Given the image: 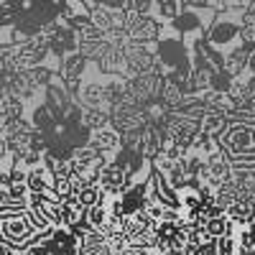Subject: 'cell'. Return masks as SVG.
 <instances>
[{
	"label": "cell",
	"mask_w": 255,
	"mask_h": 255,
	"mask_svg": "<svg viewBox=\"0 0 255 255\" xmlns=\"http://www.w3.org/2000/svg\"><path fill=\"white\" fill-rule=\"evenodd\" d=\"M225 118V130L215 138L217 148L225 153L232 171L255 168V118H240L238 113H227Z\"/></svg>",
	"instance_id": "6da1fadb"
},
{
	"label": "cell",
	"mask_w": 255,
	"mask_h": 255,
	"mask_svg": "<svg viewBox=\"0 0 255 255\" xmlns=\"http://www.w3.org/2000/svg\"><path fill=\"white\" fill-rule=\"evenodd\" d=\"M240 15L243 10H230V13H215L209 28L204 31V41L209 46H215L220 51H227L238 44L240 36Z\"/></svg>",
	"instance_id": "7a4b0ae2"
},
{
	"label": "cell",
	"mask_w": 255,
	"mask_h": 255,
	"mask_svg": "<svg viewBox=\"0 0 255 255\" xmlns=\"http://www.w3.org/2000/svg\"><path fill=\"white\" fill-rule=\"evenodd\" d=\"M36 232L38 230L31 225L26 212H0V243L3 245L23 250Z\"/></svg>",
	"instance_id": "3957f363"
},
{
	"label": "cell",
	"mask_w": 255,
	"mask_h": 255,
	"mask_svg": "<svg viewBox=\"0 0 255 255\" xmlns=\"http://www.w3.org/2000/svg\"><path fill=\"white\" fill-rule=\"evenodd\" d=\"M123 31L130 41L153 46L163 33V23H158L153 15H140L135 10H123Z\"/></svg>",
	"instance_id": "277c9868"
},
{
	"label": "cell",
	"mask_w": 255,
	"mask_h": 255,
	"mask_svg": "<svg viewBox=\"0 0 255 255\" xmlns=\"http://www.w3.org/2000/svg\"><path fill=\"white\" fill-rule=\"evenodd\" d=\"M230 176H232V168H230V163H227V158H225V153L220 151V148H215L212 153L204 156V174H202V184L204 186L217 189Z\"/></svg>",
	"instance_id": "5b68a950"
},
{
	"label": "cell",
	"mask_w": 255,
	"mask_h": 255,
	"mask_svg": "<svg viewBox=\"0 0 255 255\" xmlns=\"http://www.w3.org/2000/svg\"><path fill=\"white\" fill-rule=\"evenodd\" d=\"M90 145L105 158V163H113L115 153L120 151V133L115 128H100V130H92L90 133Z\"/></svg>",
	"instance_id": "8992f818"
},
{
	"label": "cell",
	"mask_w": 255,
	"mask_h": 255,
	"mask_svg": "<svg viewBox=\"0 0 255 255\" xmlns=\"http://www.w3.org/2000/svg\"><path fill=\"white\" fill-rule=\"evenodd\" d=\"M125 186H128V176H125L123 168H118L115 163H105L102 171H100V189H102V194L118 197Z\"/></svg>",
	"instance_id": "52a82bcc"
},
{
	"label": "cell",
	"mask_w": 255,
	"mask_h": 255,
	"mask_svg": "<svg viewBox=\"0 0 255 255\" xmlns=\"http://www.w3.org/2000/svg\"><path fill=\"white\" fill-rule=\"evenodd\" d=\"M250 51H253V49H248V46H243V44H235L232 49L225 51V72H227L232 79H238V77L245 74Z\"/></svg>",
	"instance_id": "ba28073f"
},
{
	"label": "cell",
	"mask_w": 255,
	"mask_h": 255,
	"mask_svg": "<svg viewBox=\"0 0 255 255\" xmlns=\"http://www.w3.org/2000/svg\"><path fill=\"white\" fill-rule=\"evenodd\" d=\"M225 217L235 225V227H248L255 220V204L250 202H235L225 209Z\"/></svg>",
	"instance_id": "9c48e42d"
},
{
	"label": "cell",
	"mask_w": 255,
	"mask_h": 255,
	"mask_svg": "<svg viewBox=\"0 0 255 255\" xmlns=\"http://www.w3.org/2000/svg\"><path fill=\"white\" fill-rule=\"evenodd\" d=\"M110 245L105 243L102 232L100 230H90L87 235H84L82 245H79V255H110Z\"/></svg>",
	"instance_id": "30bf717a"
},
{
	"label": "cell",
	"mask_w": 255,
	"mask_h": 255,
	"mask_svg": "<svg viewBox=\"0 0 255 255\" xmlns=\"http://www.w3.org/2000/svg\"><path fill=\"white\" fill-rule=\"evenodd\" d=\"M184 8V0H153V18L158 23H171V20L179 15V10Z\"/></svg>",
	"instance_id": "8fae6325"
},
{
	"label": "cell",
	"mask_w": 255,
	"mask_h": 255,
	"mask_svg": "<svg viewBox=\"0 0 255 255\" xmlns=\"http://www.w3.org/2000/svg\"><path fill=\"white\" fill-rule=\"evenodd\" d=\"M235 230H238V227L222 215V217H212V220H207L204 235H207L209 240H217V238H225V235H235Z\"/></svg>",
	"instance_id": "7c38bea8"
},
{
	"label": "cell",
	"mask_w": 255,
	"mask_h": 255,
	"mask_svg": "<svg viewBox=\"0 0 255 255\" xmlns=\"http://www.w3.org/2000/svg\"><path fill=\"white\" fill-rule=\"evenodd\" d=\"M82 125L87 130H100V128H108L110 125V113L108 110H95V108H84L82 115Z\"/></svg>",
	"instance_id": "4fadbf2b"
},
{
	"label": "cell",
	"mask_w": 255,
	"mask_h": 255,
	"mask_svg": "<svg viewBox=\"0 0 255 255\" xmlns=\"http://www.w3.org/2000/svg\"><path fill=\"white\" fill-rule=\"evenodd\" d=\"M227 125V118L225 115H212V113H204V118L199 120V133L209 135V138H217Z\"/></svg>",
	"instance_id": "5bb4252c"
},
{
	"label": "cell",
	"mask_w": 255,
	"mask_h": 255,
	"mask_svg": "<svg viewBox=\"0 0 255 255\" xmlns=\"http://www.w3.org/2000/svg\"><path fill=\"white\" fill-rule=\"evenodd\" d=\"M51 240L61 248V255H79V240L74 235H69V230H54Z\"/></svg>",
	"instance_id": "9a60e30c"
},
{
	"label": "cell",
	"mask_w": 255,
	"mask_h": 255,
	"mask_svg": "<svg viewBox=\"0 0 255 255\" xmlns=\"http://www.w3.org/2000/svg\"><path fill=\"white\" fill-rule=\"evenodd\" d=\"M74 202H77L79 207H84V209H90V207L100 204V202H102V189H100V184H95V186H84L79 194L74 197Z\"/></svg>",
	"instance_id": "2e32d148"
},
{
	"label": "cell",
	"mask_w": 255,
	"mask_h": 255,
	"mask_svg": "<svg viewBox=\"0 0 255 255\" xmlns=\"http://www.w3.org/2000/svg\"><path fill=\"white\" fill-rule=\"evenodd\" d=\"M108 217H110V212H108V207H102V204H95V207H90V209H84V220L90 222L92 230H100Z\"/></svg>",
	"instance_id": "e0dca14e"
},
{
	"label": "cell",
	"mask_w": 255,
	"mask_h": 255,
	"mask_svg": "<svg viewBox=\"0 0 255 255\" xmlns=\"http://www.w3.org/2000/svg\"><path fill=\"white\" fill-rule=\"evenodd\" d=\"M215 248H217V255H240V243L235 235H225V238H217L215 240Z\"/></svg>",
	"instance_id": "ac0fdd59"
},
{
	"label": "cell",
	"mask_w": 255,
	"mask_h": 255,
	"mask_svg": "<svg viewBox=\"0 0 255 255\" xmlns=\"http://www.w3.org/2000/svg\"><path fill=\"white\" fill-rule=\"evenodd\" d=\"M250 0H209V10L215 13H230V10H243Z\"/></svg>",
	"instance_id": "d6986e66"
},
{
	"label": "cell",
	"mask_w": 255,
	"mask_h": 255,
	"mask_svg": "<svg viewBox=\"0 0 255 255\" xmlns=\"http://www.w3.org/2000/svg\"><path fill=\"white\" fill-rule=\"evenodd\" d=\"M230 82H232V77L227 74V72H212V77H209V90L212 92H227V87H230Z\"/></svg>",
	"instance_id": "ffe728a7"
},
{
	"label": "cell",
	"mask_w": 255,
	"mask_h": 255,
	"mask_svg": "<svg viewBox=\"0 0 255 255\" xmlns=\"http://www.w3.org/2000/svg\"><path fill=\"white\" fill-rule=\"evenodd\" d=\"M176 222H158L156 225V238L158 240H171L174 235H176Z\"/></svg>",
	"instance_id": "44dd1931"
},
{
	"label": "cell",
	"mask_w": 255,
	"mask_h": 255,
	"mask_svg": "<svg viewBox=\"0 0 255 255\" xmlns=\"http://www.w3.org/2000/svg\"><path fill=\"white\" fill-rule=\"evenodd\" d=\"M194 255H217V248H215V240H209V243H204V245H199Z\"/></svg>",
	"instance_id": "7402d4cb"
},
{
	"label": "cell",
	"mask_w": 255,
	"mask_h": 255,
	"mask_svg": "<svg viewBox=\"0 0 255 255\" xmlns=\"http://www.w3.org/2000/svg\"><path fill=\"white\" fill-rule=\"evenodd\" d=\"M20 250H15V248H8V245H3L0 243V255H18Z\"/></svg>",
	"instance_id": "603a6c76"
},
{
	"label": "cell",
	"mask_w": 255,
	"mask_h": 255,
	"mask_svg": "<svg viewBox=\"0 0 255 255\" xmlns=\"http://www.w3.org/2000/svg\"><path fill=\"white\" fill-rule=\"evenodd\" d=\"M110 255H123V253H110Z\"/></svg>",
	"instance_id": "cb8c5ba5"
},
{
	"label": "cell",
	"mask_w": 255,
	"mask_h": 255,
	"mask_svg": "<svg viewBox=\"0 0 255 255\" xmlns=\"http://www.w3.org/2000/svg\"><path fill=\"white\" fill-rule=\"evenodd\" d=\"M0 10H3V5H0Z\"/></svg>",
	"instance_id": "d4e9b609"
},
{
	"label": "cell",
	"mask_w": 255,
	"mask_h": 255,
	"mask_svg": "<svg viewBox=\"0 0 255 255\" xmlns=\"http://www.w3.org/2000/svg\"><path fill=\"white\" fill-rule=\"evenodd\" d=\"M253 255H255V253H253Z\"/></svg>",
	"instance_id": "484cf974"
}]
</instances>
